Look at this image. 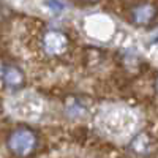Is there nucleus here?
Returning a JSON list of instances; mask_svg holds the SVG:
<instances>
[{
  "label": "nucleus",
  "mask_w": 158,
  "mask_h": 158,
  "mask_svg": "<svg viewBox=\"0 0 158 158\" xmlns=\"http://www.w3.org/2000/svg\"><path fill=\"white\" fill-rule=\"evenodd\" d=\"M67 44H68L67 36H65L62 32L51 30V32H46V35L43 38L44 51L49 56H57V54H60V52H63L65 48H67Z\"/></svg>",
  "instance_id": "f03ea898"
},
{
  "label": "nucleus",
  "mask_w": 158,
  "mask_h": 158,
  "mask_svg": "<svg viewBox=\"0 0 158 158\" xmlns=\"http://www.w3.org/2000/svg\"><path fill=\"white\" fill-rule=\"evenodd\" d=\"M48 5L52 6V11H54V13H59V11H62V8H63V5H62L60 2H57V0H49Z\"/></svg>",
  "instance_id": "423d86ee"
},
{
  "label": "nucleus",
  "mask_w": 158,
  "mask_h": 158,
  "mask_svg": "<svg viewBox=\"0 0 158 158\" xmlns=\"http://www.w3.org/2000/svg\"><path fill=\"white\" fill-rule=\"evenodd\" d=\"M155 16V8L152 5H139L138 8H135L133 11V19L138 24H147L153 19Z\"/></svg>",
  "instance_id": "7ed1b4c3"
},
{
  "label": "nucleus",
  "mask_w": 158,
  "mask_h": 158,
  "mask_svg": "<svg viewBox=\"0 0 158 158\" xmlns=\"http://www.w3.org/2000/svg\"><path fill=\"white\" fill-rule=\"evenodd\" d=\"M8 144H10V149L16 155L25 156L35 147V136L29 130H19V131H15V133L11 135Z\"/></svg>",
  "instance_id": "f257e3e1"
},
{
  "label": "nucleus",
  "mask_w": 158,
  "mask_h": 158,
  "mask_svg": "<svg viewBox=\"0 0 158 158\" xmlns=\"http://www.w3.org/2000/svg\"><path fill=\"white\" fill-rule=\"evenodd\" d=\"M147 146H149V138H147V135H139V136L133 141V144H131L133 150L138 152V153H144V152L147 150Z\"/></svg>",
  "instance_id": "39448f33"
},
{
  "label": "nucleus",
  "mask_w": 158,
  "mask_h": 158,
  "mask_svg": "<svg viewBox=\"0 0 158 158\" xmlns=\"http://www.w3.org/2000/svg\"><path fill=\"white\" fill-rule=\"evenodd\" d=\"M0 71H2V65H0Z\"/></svg>",
  "instance_id": "0eeeda50"
},
{
  "label": "nucleus",
  "mask_w": 158,
  "mask_h": 158,
  "mask_svg": "<svg viewBox=\"0 0 158 158\" xmlns=\"http://www.w3.org/2000/svg\"><path fill=\"white\" fill-rule=\"evenodd\" d=\"M5 81L10 87H19L22 84V74L16 68H10L5 73Z\"/></svg>",
  "instance_id": "20e7f679"
}]
</instances>
